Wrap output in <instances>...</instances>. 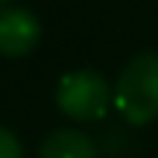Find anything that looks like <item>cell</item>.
I'll list each match as a JSON object with an SVG mask.
<instances>
[{
	"label": "cell",
	"mask_w": 158,
	"mask_h": 158,
	"mask_svg": "<svg viewBox=\"0 0 158 158\" xmlns=\"http://www.w3.org/2000/svg\"><path fill=\"white\" fill-rule=\"evenodd\" d=\"M114 108L132 126L158 120V50L138 53L117 76Z\"/></svg>",
	"instance_id": "1"
},
{
	"label": "cell",
	"mask_w": 158,
	"mask_h": 158,
	"mask_svg": "<svg viewBox=\"0 0 158 158\" xmlns=\"http://www.w3.org/2000/svg\"><path fill=\"white\" fill-rule=\"evenodd\" d=\"M56 106L70 120L94 123L108 114L114 106V88L97 70H70L56 85Z\"/></svg>",
	"instance_id": "2"
},
{
	"label": "cell",
	"mask_w": 158,
	"mask_h": 158,
	"mask_svg": "<svg viewBox=\"0 0 158 158\" xmlns=\"http://www.w3.org/2000/svg\"><path fill=\"white\" fill-rule=\"evenodd\" d=\"M41 41V21L23 6L0 9V56L21 59L32 53Z\"/></svg>",
	"instance_id": "3"
},
{
	"label": "cell",
	"mask_w": 158,
	"mask_h": 158,
	"mask_svg": "<svg viewBox=\"0 0 158 158\" xmlns=\"http://www.w3.org/2000/svg\"><path fill=\"white\" fill-rule=\"evenodd\" d=\"M38 158H97V147L79 129H56L44 138Z\"/></svg>",
	"instance_id": "4"
},
{
	"label": "cell",
	"mask_w": 158,
	"mask_h": 158,
	"mask_svg": "<svg viewBox=\"0 0 158 158\" xmlns=\"http://www.w3.org/2000/svg\"><path fill=\"white\" fill-rule=\"evenodd\" d=\"M0 158H23V147L9 129L0 126Z\"/></svg>",
	"instance_id": "5"
},
{
	"label": "cell",
	"mask_w": 158,
	"mask_h": 158,
	"mask_svg": "<svg viewBox=\"0 0 158 158\" xmlns=\"http://www.w3.org/2000/svg\"><path fill=\"white\" fill-rule=\"evenodd\" d=\"M3 3H9V0H0V9H3Z\"/></svg>",
	"instance_id": "6"
}]
</instances>
